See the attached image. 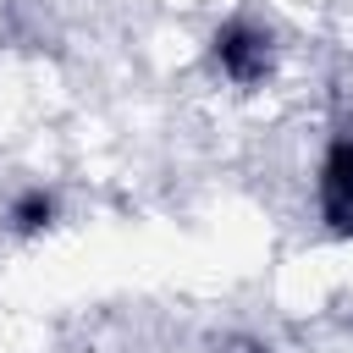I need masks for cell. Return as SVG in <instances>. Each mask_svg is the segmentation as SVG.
I'll return each mask as SVG.
<instances>
[{
    "mask_svg": "<svg viewBox=\"0 0 353 353\" xmlns=\"http://www.w3.org/2000/svg\"><path fill=\"white\" fill-rule=\"evenodd\" d=\"M210 72L232 88H259L276 72V33L254 17H226L210 33Z\"/></svg>",
    "mask_w": 353,
    "mask_h": 353,
    "instance_id": "1",
    "label": "cell"
},
{
    "mask_svg": "<svg viewBox=\"0 0 353 353\" xmlns=\"http://www.w3.org/2000/svg\"><path fill=\"white\" fill-rule=\"evenodd\" d=\"M314 204H320L325 232L353 237V127L331 132V143L320 154V171H314Z\"/></svg>",
    "mask_w": 353,
    "mask_h": 353,
    "instance_id": "2",
    "label": "cell"
},
{
    "mask_svg": "<svg viewBox=\"0 0 353 353\" xmlns=\"http://www.w3.org/2000/svg\"><path fill=\"white\" fill-rule=\"evenodd\" d=\"M61 221V193L50 182H22L6 204H0V226L11 237H44Z\"/></svg>",
    "mask_w": 353,
    "mask_h": 353,
    "instance_id": "3",
    "label": "cell"
},
{
    "mask_svg": "<svg viewBox=\"0 0 353 353\" xmlns=\"http://www.w3.org/2000/svg\"><path fill=\"white\" fill-rule=\"evenodd\" d=\"M215 353H276L270 342H259V336H226Z\"/></svg>",
    "mask_w": 353,
    "mask_h": 353,
    "instance_id": "4",
    "label": "cell"
}]
</instances>
